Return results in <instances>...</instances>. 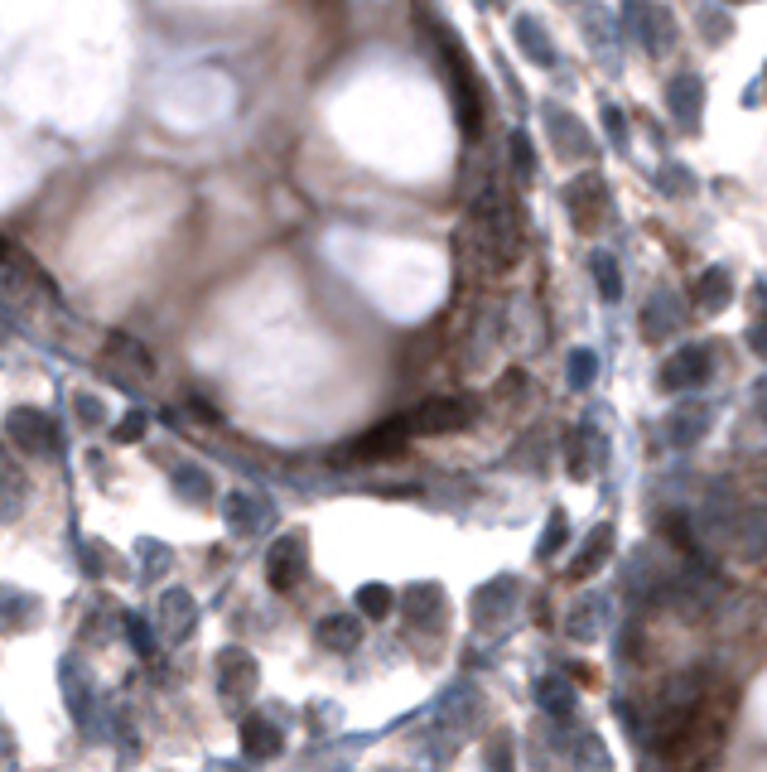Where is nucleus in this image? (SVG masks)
I'll return each instance as SVG.
<instances>
[{"label":"nucleus","mask_w":767,"mask_h":772,"mask_svg":"<svg viewBox=\"0 0 767 772\" xmlns=\"http://www.w3.org/2000/svg\"><path fill=\"white\" fill-rule=\"evenodd\" d=\"M724 551L743 560V565H767V502H743L739 522L729 531V541H724Z\"/></svg>","instance_id":"f257e3e1"},{"label":"nucleus","mask_w":767,"mask_h":772,"mask_svg":"<svg viewBox=\"0 0 767 772\" xmlns=\"http://www.w3.org/2000/svg\"><path fill=\"white\" fill-rule=\"evenodd\" d=\"M468 415H473V401L464 396H439V401H425L420 411H411V435H449V430H459Z\"/></svg>","instance_id":"f03ea898"},{"label":"nucleus","mask_w":767,"mask_h":772,"mask_svg":"<svg viewBox=\"0 0 767 772\" xmlns=\"http://www.w3.org/2000/svg\"><path fill=\"white\" fill-rule=\"evenodd\" d=\"M710 348L705 343H690V348H681L676 358H666V367H661V386L666 391H690V386H705L710 382Z\"/></svg>","instance_id":"7ed1b4c3"},{"label":"nucleus","mask_w":767,"mask_h":772,"mask_svg":"<svg viewBox=\"0 0 767 772\" xmlns=\"http://www.w3.org/2000/svg\"><path fill=\"white\" fill-rule=\"evenodd\" d=\"M666 107H671V116H676V126H681L685 136H695L700 131V111H705V83L695 73L671 78L666 83Z\"/></svg>","instance_id":"20e7f679"},{"label":"nucleus","mask_w":767,"mask_h":772,"mask_svg":"<svg viewBox=\"0 0 767 772\" xmlns=\"http://www.w3.org/2000/svg\"><path fill=\"white\" fill-rule=\"evenodd\" d=\"M565 203H570V213H575L579 232H594V222H599L603 208H608V184H603L599 174H579L575 184L565 189Z\"/></svg>","instance_id":"39448f33"},{"label":"nucleus","mask_w":767,"mask_h":772,"mask_svg":"<svg viewBox=\"0 0 767 772\" xmlns=\"http://www.w3.org/2000/svg\"><path fill=\"white\" fill-rule=\"evenodd\" d=\"M406 440H411V420L396 415V420L377 425L372 435H362L357 444H348V449H343V464H353V459H377V454H396Z\"/></svg>","instance_id":"423d86ee"},{"label":"nucleus","mask_w":767,"mask_h":772,"mask_svg":"<svg viewBox=\"0 0 767 772\" xmlns=\"http://www.w3.org/2000/svg\"><path fill=\"white\" fill-rule=\"evenodd\" d=\"M449 54H454V97H459V126H464V136L473 140L483 131V116H478V87H473V73H468V58L459 54V44H449Z\"/></svg>","instance_id":"0eeeda50"},{"label":"nucleus","mask_w":767,"mask_h":772,"mask_svg":"<svg viewBox=\"0 0 767 772\" xmlns=\"http://www.w3.org/2000/svg\"><path fill=\"white\" fill-rule=\"evenodd\" d=\"M603 623H608V599H603V594H589V599H579V604L565 613V633L575 637V642H599Z\"/></svg>","instance_id":"6e6552de"},{"label":"nucleus","mask_w":767,"mask_h":772,"mask_svg":"<svg viewBox=\"0 0 767 772\" xmlns=\"http://www.w3.org/2000/svg\"><path fill=\"white\" fill-rule=\"evenodd\" d=\"M603 454H608V440H603L594 425H579L575 435H570V473L575 478H589L603 464Z\"/></svg>","instance_id":"1a4fd4ad"},{"label":"nucleus","mask_w":767,"mask_h":772,"mask_svg":"<svg viewBox=\"0 0 767 772\" xmlns=\"http://www.w3.org/2000/svg\"><path fill=\"white\" fill-rule=\"evenodd\" d=\"M304 570V536H285L271 551V584L275 589H290Z\"/></svg>","instance_id":"9d476101"},{"label":"nucleus","mask_w":767,"mask_h":772,"mask_svg":"<svg viewBox=\"0 0 767 772\" xmlns=\"http://www.w3.org/2000/svg\"><path fill=\"white\" fill-rule=\"evenodd\" d=\"M676 324H681V309H676V300L661 290L657 300L642 309V338L661 343V338H671V333H676Z\"/></svg>","instance_id":"9b49d317"},{"label":"nucleus","mask_w":767,"mask_h":772,"mask_svg":"<svg viewBox=\"0 0 767 772\" xmlns=\"http://www.w3.org/2000/svg\"><path fill=\"white\" fill-rule=\"evenodd\" d=\"M608 551H613V526H594V531H589V541H584V551H579L575 565H570V575L589 579L603 560H608Z\"/></svg>","instance_id":"f8f14e48"},{"label":"nucleus","mask_w":767,"mask_h":772,"mask_svg":"<svg viewBox=\"0 0 767 772\" xmlns=\"http://www.w3.org/2000/svg\"><path fill=\"white\" fill-rule=\"evenodd\" d=\"M570 768L575 772H613V758H608V748H603L599 734H579L575 744H570Z\"/></svg>","instance_id":"ddd939ff"},{"label":"nucleus","mask_w":767,"mask_h":772,"mask_svg":"<svg viewBox=\"0 0 767 772\" xmlns=\"http://www.w3.org/2000/svg\"><path fill=\"white\" fill-rule=\"evenodd\" d=\"M729 300H734V280H729V271L710 266L705 276L695 280V304H700V309H724Z\"/></svg>","instance_id":"4468645a"},{"label":"nucleus","mask_w":767,"mask_h":772,"mask_svg":"<svg viewBox=\"0 0 767 772\" xmlns=\"http://www.w3.org/2000/svg\"><path fill=\"white\" fill-rule=\"evenodd\" d=\"M710 430V420H705V411H676L671 415V425H666V435H671V444H695L700 435Z\"/></svg>","instance_id":"2eb2a0df"},{"label":"nucleus","mask_w":767,"mask_h":772,"mask_svg":"<svg viewBox=\"0 0 767 772\" xmlns=\"http://www.w3.org/2000/svg\"><path fill=\"white\" fill-rule=\"evenodd\" d=\"M541 705H546L555 719L570 715V710H575V690H570V681H560V676L541 681Z\"/></svg>","instance_id":"dca6fc26"},{"label":"nucleus","mask_w":767,"mask_h":772,"mask_svg":"<svg viewBox=\"0 0 767 772\" xmlns=\"http://www.w3.org/2000/svg\"><path fill=\"white\" fill-rule=\"evenodd\" d=\"M357 637H362L357 618H329V623L319 628V642H329V647H338V652H353Z\"/></svg>","instance_id":"f3484780"},{"label":"nucleus","mask_w":767,"mask_h":772,"mask_svg":"<svg viewBox=\"0 0 767 772\" xmlns=\"http://www.w3.org/2000/svg\"><path fill=\"white\" fill-rule=\"evenodd\" d=\"M517 39H521V49L536 58V63H546V68L555 63V49H550V39H546V29H541V25L521 20V25H517Z\"/></svg>","instance_id":"a211bd4d"},{"label":"nucleus","mask_w":767,"mask_h":772,"mask_svg":"<svg viewBox=\"0 0 767 772\" xmlns=\"http://www.w3.org/2000/svg\"><path fill=\"white\" fill-rule=\"evenodd\" d=\"M594 280H599L603 300H623V276H618V261L613 256H594Z\"/></svg>","instance_id":"6ab92c4d"},{"label":"nucleus","mask_w":767,"mask_h":772,"mask_svg":"<svg viewBox=\"0 0 767 772\" xmlns=\"http://www.w3.org/2000/svg\"><path fill=\"white\" fill-rule=\"evenodd\" d=\"M247 748L251 753H275V748H280V734H275L266 719H247Z\"/></svg>","instance_id":"aec40b11"},{"label":"nucleus","mask_w":767,"mask_h":772,"mask_svg":"<svg viewBox=\"0 0 767 772\" xmlns=\"http://www.w3.org/2000/svg\"><path fill=\"white\" fill-rule=\"evenodd\" d=\"M357 608H362V613H372V618H386V613H391V589H382V584H367V589L357 594Z\"/></svg>","instance_id":"412c9836"},{"label":"nucleus","mask_w":767,"mask_h":772,"mask_svg":"<svg viewBox=\"0 0 767 772\" xmlns=\"http://www.w3.org/2000/svg\"><path fill=\"white\" fill-rule=\"evenodd\" d=\"M594 372H599V358H594L589 348H575V353H570V382L589 386V382H594Z\"/></svg>","instance_id":"4be33fe9"},{"label":"nucleus","mask_w":767,"mask_h":772,"mask_svg":"<svg viewBox=\"0 0 767 772\" xmlns=\"http://www.w3.org/2000/svg\"><path fill=\"white\" fill-rule=\"evenodd\" d=\"M753 304H758V319H753V353L767 358V290H753Z\"/></svg>","instance_id":"5701e85b"},{"label":"nucleus","mask_w":767,"mask_h":772,"mask_svg":"<svg viewBox=\"0 0 767 772\" xmlns=\"http://www.w3.org/2000/svg\"><path fill=\"white\" fill-rule=\"evenodd\" d=\"M565 536H570V522H565V517H560V512H555V517H550L546 522V541H541V555H555L560 551V546H565Z\"/></svg>","instance_id":"b1692460"},{"label":"nucleus","mask_w":767,"mask_h":772,"mask_svg":"<svg viewBox=\"0 0 767 772\" xmlns=\"http://www.w3.org/2000/svg\"><path fill=\"white\" fill-rule=\"evenodd\" d=\"M512 160H517V169L526 174V179H531V169H536V150H531V140L521 136V131L512 136Z\"/></svg>","instance_id":"393cba45"},{"label":"nucleus","mask_w":767,"mask_h":772,"mask_svg":"<svg viewBox=\"0 0 767 772\" xmlns=\"http://www.w3.org/2000/svg\"><path fill=\"white\" fill-rule=\"evenodd\" d=\"M661 179L671 184L666 193H690V184H695V179H690V169H676V165H666V169H661Z\"/></svg>","instance_id":"a878e982"},{"label":"nucleus","mask_w":767,"mask_h":772,"mask_svg":"<svg viewBox=\"0 0 767 772\" xmlns=\"http://www.w3.org/2000/svg\"><path fill=\"white\" fill-rule=\"evenodd\" d=\"M603 126H608V136H613V145H623V140H628V126H623V116H618V107H603Z\"/></svg>","instance_id":"bb28decb"},{"label":"nucleus","mask_w":767,"mask_h":772,"mask_svg":"<svg viewBox=\"0 0 767 772\" xmlns=\"http://www.w3.org/2000/svg\"><path fill=\"white\" fill-rule=\"evenodd\" d=\"M758 420H763V425H767V401H763V406H758Z\"/></svg>","instance_id":"cd10ccee"},{"label":"nucleus","mask_w":767,"mask_h":772,"mask_svg":"<svg viewBox=\"0 0 767 772\" xmlns=\"http://www.w3.org/2000/svg\"><path fill=\"white\" fill-rule=\"evenodd\" d=\"M0 256H5V247H0Z\"/></svg>","instance_id":"c85d7f7f"}]
</instances>
